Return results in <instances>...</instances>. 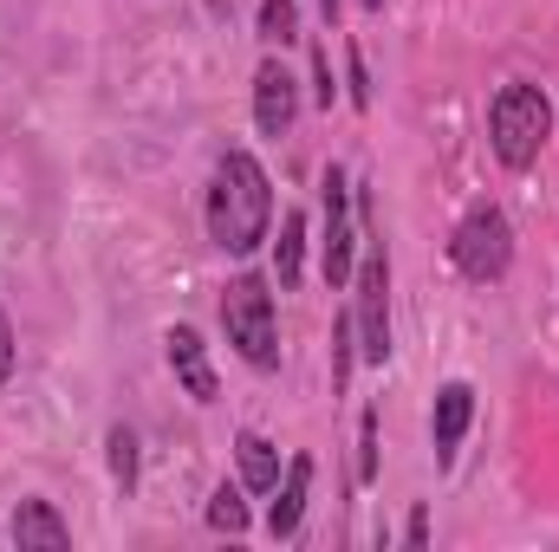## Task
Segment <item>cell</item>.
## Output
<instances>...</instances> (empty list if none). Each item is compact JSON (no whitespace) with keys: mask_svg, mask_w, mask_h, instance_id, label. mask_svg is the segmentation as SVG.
I'll return each instance as SVG.
<instances>
[{"mask_svg":"<svg viewBox=\"0 0 559 552\" xmlns=\"http://www.w3.org/2000/svg\"><path fill=\"white\" fill-rule=\"evenodd\" d=\"M274 228V182L254 163V149H222L209 182V241L222 254H254Z\"/></svg>","mask_w":559,"mask_h":552,"instance_id":"obj_1","label":"cell"},{"mask_svg":"<svg viewBox=\"0 0 559 552\" xmlns=\"http://www.w3.org/2000/svg\"><path fill=\"white\" fill-rule=\"evenodd\" d=\"M358 241H365V261L352 267V286H358V351L365 364H384L391 358V261H384V235H378V215H371V195L358 189Z\"/></svg>","mask_w":559,"mask_h":552,"instance_id":"obj_2","label":"cell"},{"mask_svg":"<svg viewBox=\"0 0 559 552\" xmlns=\"http://www.w3.org/2000/svg\"><path fill=\"white\" fill-rule=\"evenodd\" d=\"M222 325H228V345L254 364V371H274L280 364V325H274V286L261 274H235L222 286Z\"/></svg>","mask_w":559,"mask_h":552,"instance_id":"obj_3","label":"cell"},{"mask_svg":"<svg viewBox=\"0 0 559 552\" xmlns=\"http://www.w3.org/2000/svg\"><path fill=\"white\" fill-rule=\"evenodd\" d=\"M554 137V105L540 85H501V98L488 105V143L508 169H527L540 156V143Z\"/></svg>","mask_w":559,"mask_h":552,"instance_id":"obj_4","label":"cell"},{"mask_svg":"<svg viewBox=\"0 0 559 552\" xmlns=\"http://www.w3.org/2000/svg\"><path fill=\"white\" fill-rule=\"evenodd\" d=\"M449 261L462 267V279H475V286L501 279L514 267V228H508V215H501L495 202L468 208V215L455 221V235H449Z\"/></svg>","mask_w":559,"mask_h":552,"instance_id":"obj_5","label":"cell"},{"mask_svg":"<svg viewBox=\"0 0 559 552\" xmlns=\"http://www.w3.org/2000/svg\"><path fill=\"white\" fill-rule=\"evenodd\" d=\"M319 189H325V241H319V254H325V279H332V286H352V267H358V235H352V182H345V169L332 163Z\"/></svg>","mask_w":559,"mask_h":552,"instance_id":"obj_6","label":"cell"},{"mask_svg":"<svg viewBox=\"0 0 559 552\" xmlns=\"http://www.w3.org/2000/svg\"><path fill=\"white\" fill-rule=\"evenodd\" d=\"M293 118H299V79L280 59H267L254 72V124H261V137H286Z\"/></svg>","mask_w":559,"mask_h":552,"instance_id":"obj_7","label":"cell"},{"mask_svg":"<svg viewBox=\"0 0 559 552\" xmlns=\"http://www.w3.org/2000/svg\"><path fill=\"white\" fill-rule=\"evenodd\" d=\"M169 371H176V384L195 397V404H215V364H209V345H202V332L195 325H169Z\"/></svg>","mask_w":559,"mask_h":552,"instance_id":"obj_8","label":"cell"},{"mask_svg":"<svg viewBox=\"0 0 559 552\" xmlns=\"http://www.w3.org/2000/svg\"><path fill=\"white\" fill-rule=\"evenodd\" d=\"M468 422H475V391H468V384H442V391H436V416H429V442H436L442 461L462 448Z\"/></svg>","mask_w":559,"mask_h":552,"instance_id":"obj_9","label":"cell"},{"mask_svg":"<svg viewBox=\"0 0 559 552\" xmlns=\"http://www.w3.org/2000/svg\"><path fill=\"white\" fill-rule=\"evenodd\" d=\"M13 547H20V552H26V547L59 552V547H72V527L59 520V507H52V501H20V507H13Z\"/></svg>","mask_w":559,"mask_h":552,"instance_id":"obj_10","label":"cell"},{"mask_svg":"<svg viewBox=\"0 0 559 552\" xmlns=\"http://www.w3.org/2000/svg\"><path fill=\"white\" fill-rule=\"evenodd\" d=\"M306 494H312V455H293V461H286V488H280L274 514H267V533H274V540H293V533H299Z\"/></svg>","mask_w":559,"mask_h":552,"instance_id":"obj_11","label":"cell"},{"mask_svg":"<svg viewBox=\"0 0 559 552\" xmlns=\"http://www.w3.org/2000/svg\"><path fill=\"white\" fill-rule=\"evenodd\" d=\"M235 461H241V488L248 494H274L280 488V448L261 429H241L235 435Z\"/></svg>","mask_w":559,"mask_h":552,"instance_id":"obj_12","label":"cell"},{"mask_svg":"<svg viewBox=\"0 0 559 552\" xmlns=\"http://www.w3.org/2000/svg\"><path fill=\"white\" fill-rule=\"evenodd\" d=\"M299 254H306V215H286V221H280V248H274L280 292H286V286H299Z\"/></svg>","mask_w":559,"mask_h":552,"instance_id":"obj_13","label":"cell"},{"mask_svg":"<svg viewBox=\"0 0 559 552\" xmlns=\"http://www.w3.org/2000/svg\"><path fill=\"white\" fill-rule=\"evenodd\" d=\"M209 527H215V533H248V501H241L235 481H222V488L209 494Z\"/></svg>","mask_w":559,"mask_h":552,"instance_id":"obj_14","label":"cell"},{"mask_svg":"<svg viewBox=\"0 0 559 552\" xmlns=\"http://www.w3.org/2000/svg\"><path fill=\"white\" fill-rule=\"evenodd\" d=\"M105 448H111V481H118V488L131 494V488H138V435H131V429L118 422V429L105 435Z\"/></svg>","mask_w":559,"mask_h":552,"instance_id":"obj_15","label":"cell"},{"mask_svg":"<svg viewBox=\"0 0 559 552\" xmlns=\"http://www.w3.org/2000/svg\"><path fill=\"white\" fill-rule=\"evenodd\" d=\"M261 39L267 46L299 39V0H261Z\"/></svg>","mask_w":559,"mask_h":552,"instance_id":"obj_16","label":"cell"},{"mask_svg":"<svg viewBox=\"0 0 559 552\" xmlns=\"http://www.w3.org/2000/svg\"><path fill=\"white\" fill-rule=\"evenodd\" d=\"M352 345H358V319H352V312H338V325H332V391H345Z\"/></svg>","mask_w":559,"mask_h":552,"instance_id":"obj_17","label":"cell"},{"mask_svg":"<svg viewBox=\"0 0 559 552\" xmlns=\"http://www.w3.org/2000/svg\"><path fill=\"white\" fill-rule=\"evenodd\" d=\"M358 481H378V416L371 410L358 422Z\"/></svg>","mask_w":559,"mask_h":552,"instance_id":"obj_18","label":"cell"},{"mask_svg":"<svg viewBox=\"0 0 559 552\" xmlns=\"http://www.w3.org/2000/svg\"><path fill=\"white\" fill-rule=\"evenodd\" d=\"M352 105H358V111L371 105V79H365V59H358V52H352Z\"/></svg>","mask_w":559,"mask_h":552,"instance_id":"obj_19","label":"cell"},{"mask_svg":"<svg viewBox=\"0 0 559 552\" xmlns=\"http://www.w3.org/2000/svg\"><path fill=\"white\" fill-rule=\"evenodd\" d=\"M312 79H319V105L332 111V65H325V52H312Z\"/></svg>","mask_w":559,"mask_h":552,"instance_id":"obj_20","label":"cell"},{"mask_svg":"<svg viewBox=\"0 0 559 552\" xmlns=\"http://www.w3.org/2000/svg\"><path fill=\"white\" fill-rule=\"evenodd\" d=\"M13 377V325H7V312H0V384Z\"/></svg>","mask_w":559,"mask_h":552,"instance_id":"obj_21","label":"cell"},{"mask_svg":"<svg viewBox=\"0 0 559 552\" xmlns=\"http://www.w3.org/2000/svg\"><path fill=\"white\" fill-rule=\"evenodd\" d=\"M404 547H429V514H411V527H404Z\"/></svg>","mask_w":559,"mask_h":552,"instance_id":"obj_22","label":"cell"},{"mask_svg":"<svg viewBox=\"0 0 559 552\" xmlns=\"http://www.w3.org/2000/svg\"><path fill=\"white\" fill-rule=\"evenodd\" d=\"M319 13H325V20H332V13H338V0H319Z\"/></svg>","mask_w":559,"mask_h":552,"instance_id":"obj_23","label":"cell"},{"mask_svg":"<svg viewBox=\"0 0 559 552\" xmlns=\"http://www.w3.org/2000/svg\"><path fill=\"white\" fill-rule=\"evenodd\" d=\"M365 7H371V13H378V7H384V0H365Z\"/></svg>","mask_w":559,"mask_h":552,"instance_id":"obj_24","label":"cell"}]
</instances>
